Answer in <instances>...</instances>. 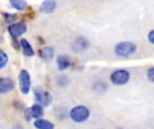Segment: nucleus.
I'll list each match as a JSON object with an SVG mask.
<instances>
[{
    "mask_svg": "<svg viewBox=\"0 0 154 129\" xmlns=\"http://www.w3.org/2000/svg\"><path fill=\"white\" fill-rule=\"evenodd\" d=\"M90 111L86 106L79 105L71 109L69 111V118L75 123H83L89 119Z\"/></svg>",
    "mask_w": 154,
    "mask_h": 129,
    "instance_id": "1",
    "label": "nucleus"
},
{
    "mask_svg": "<svg viewBox=\"0 0 154 129\" xmlns=\"http://www.w3.org/2000/svg\"><path fill=\"white\" fill-rule=\"evenodd\" d=\"M59 84H60L61 86H65L66 84H67V83H68V78L66 77V76H60V78H59Z\"/></svg>",
    "mask_w": 154,
    "mask_h": 129,
    "instance_id": "20",
    "label": "nucleus"
},
{
    "mask_svg": "<svg viewBox=\"0 0 154 129\" xmlns=\"http://www.w3.org/2000/svg\"><path fill=\"white\" fill-rule=\"evenodd\" d=\"M9 2L14 8L19 11H23L27 7L26 0H9Z\"/></svg>",
    "mask_w": 154,
    "mask_h": 129,
    "instance_id": "15",
    "label": "nucleus"
},
{
    "mask_svg": "<svg viewBox=\"0 0 154 129\" xmlns=\"http://www.w3.org/2000/svg\"><path fill=\"white\" fill-rule=\"evenodd\" d=\"M110 80L115 85H125L130 80V74L125 69H119L114 71L110 75Z\"/></svg>",
    "mask_w": 154,
    "mask_h": 129,
    "instance_id": "3",
    "label": "nucleus"
},
{
    "mask_svg": "<svg viewBox=\"0 0 154 129\" xmlns=\"http://www.w3.org/2000/svg\"><path fill=\"white\" fill-rule=\"evenodd\" d=\"M44 116L43 107L40 104H34L24 110V119L26 121H31L32 119H41Z\"/></svg>",
    "mask_w": 154,
    "mask_h": 129,
    "instance_id": "5",
    "label": "nucleus"
},
{
    "mask_svg": "<svg viewBox=\"0 0 154 129\" xmlns=\"http://www.w3.org/2000/svg\"><path fill=\"white\" fill-rule=\"evenodd\" d=\"M57 6L56 0H44L41 4L40 11L42 13H52Z\"/></svg>",
    "mask_w": 154,
    "mask_h": 129,
    "instance_id": "11",
    "label": "nucleus"
},
{
    "mask_svg": "<svg viewBox=\"0 0 154 129\" xmlns=\"http://www.w3.org/2000/svg\"><path fill=\"white\" fill-rule=\"evenodd\" d=\"M20 45L23 48V53L24 56L26 57H32L34 56V50L33 48H32L31 44L28 42L27 40L25 39H22L21 41H20Z\"/></svg>",
    "mask_w": 154,
    "mask_h": 129,
    "instance_id": "14",
    "label": "nucleus"
},
{
    "mask_svg": "<svg viewBox=\"0 0 154 129\" xmlns=\"http://www.w3.org/2000/svg\"><path fill=\"white\" fill-rule=\"evenodd\" d=\"M4 16L5 18V21L6 22H14L15 20V15L14 14H10V13H4Z\"/></svg>",
    "mask_w": 154,
    "mask_h": 129,
    "instance_id": "19",
    "label": "nucleus"
},
{
    "mask_svg": "<svg viewBox=\"0 0 154 129\" xmlns=\"http://www.w3.org/2000/svg\"><path fill=\"white\" fill-rule=\"evenodd\" d=\"M137 49V47L134 43L130 41H121L116 45L115 52L118 57H126L133 55Z\"/></svg>",
    "mask_w": 154,
    "mask_h": 129,
    "instance_id": "2",
    "label": "nucleus"
},
{
    "mask_svg": "<svg viewBox=\"0 0 154 129\" xmlns=\"http://www.w3.org/2000/svg\"><path fill=\"white\" fill-rule=\"evenodd\" d=\"M95 90L98 92H105L106 90V84L103 82H97L94 86Z\"/></svg>",
    "mask_w": 154,
    "mask_h": 129,
    "instance_id": "17",
    "label": "nucleus"
},
{
    "mask_svg": "<svg viewBox=\"0 0 154 129\" xmlns=\"http://www.w3.org/2000/svg\"><path fill=\"white\" fill-rule=\"evenodd\" d=\"M33 126L34 128L37 129H54L55 126L52 122H51L50 120L47 119H37L34 122H33Z\"/></svg>",
    "mask_w": 154,
    "mask_h": 129,
    "instance_id": "12",
    "label": "nucleus"
},
{
    "mask_svg": "<svg viewBox=\"0 0 154 129\" xmlns=\"http://www.w3.org/2000/svg\"><path fill=\"white\" fill-rule=\"evenodd\" d=\"M54 49L53 48L50 47V46H46V47H43L42 48H41L39 50V56L42 59H43L44 61L46 62H49L51 61L53 57H54Z\"/></svg>",
    "mask_w": 154,
    "mask_h": 129,
    "instance_id": "10",
    "label": "nucleus"
},
{
    "mask_svg": "<svg viewBox=\"0 0 154 129\" xmlns=\"http://www.w3.org/2000/svg\"><path fill=\"white\" fill-rule=\"evenodd\" d=\"M35 100L39 102L42 107H48L53 101L51 94L48 92H44L42 88H36L34 90Z\"/></svg>",
    "mask_w": 154,
    "mask_h": 129,
    "instance_id": "6",
    "label": "nucleus"
},
{
    "mask_svg": "<svg viewBox=\"0 0 154 129\" xmlns=\"http://www.w3.org/2000/svg\"><path fill=\"white\" fill-rule=\"evenodd\" d=\"M18 82L21 92L24 95L28 94L31 90V77L27 70L22 69L20 71L18 75Z\"/></svg>",
    "mask_w": 154,
    "mask_h": 129,
    "instance_id": "4",
    "label": "nucleus"
},
{
    "mask_svg": "<svg viewBox=\"0 0 154 129\" xmlns=\"http://www.w3.org/2000/svg\"><path fill=\"white\" fill-rule=\"evenodd\" d=\"M7 62H8V56H7V54L4 50L0 49V69L4 68L6 66Z\"/></svg>",
    "mask_w": 154,
    "mask_h": 129,
    "instance_id": "16",
    "label": "nucleus"
},
{
    "mask_svg": "<svg viewBox=\"0 0 154 129\" xmlns=\"http://www.w3.org/2000/svg\"><path fill=\"white\" fill-rule=\"evenodd\" d=\"M14 88V82L9 77H0V93H6Z\"/></svg>",
    "mask_w": 154,
    "mask_h": 129,
    "instance_id": "9",
    "label": "nucleus"
},
{
    "mask_svg": "<svg viewBox=\"0 0 154 129\" xmlns=\"http://www.w3.org/2000/svg\"><path fill=\"white\" fill-rule=\"evenodd\" d=\"M26 30H27V27L23 22L13 23L8 27V32L13 39H16L20 37L26 31Z\"/></svg>",
    "mask_w": 154,
    "mask_h": 129,
    "instance_id": "7",
    "label": "nucleus"
},
{
    "mask_svg": "<svg viewBox=\"0 0 154 129\" xmlns=\"http://www.w3.org/2000/svg\"><path fill=\"white\" fill-rule=\"evenodd\" d=\"M70 64H71L70 59L67 56L61 55L57 57V65H58V69L60 71L66 70L67 68H69L70 66Z\"/></svg>",
    "mask_w": 154,
    "mask_h": 129,
    "instance_id": "13",
    "label": "nucleus"
},
{
    "mask_svg": "<svg viewBox=\"0 0 154 129\" xmlns=\"http://www.w3.org/2000/svg\"><path fill=\"white\" fill-rule=\"evenodd\" d=\"M148 39H149V41L151 44H153L154 43V31H151L149 35H148Z\"/></svg>",
    "mask_w": 154,
    "mask_h": 129,
    "instance_id": "21",
    "label": "nucleus"
},
{
    "mask_svg": "<svg viewBox=\"0 0 154 129\" xmlns=\"http://www.w3.org/2000/svg\"><path fill=\"white\" fill-rule=\"evenodd\" d=\"M90 46V42L88 40V39H86L85 37H79L75 40L73 45H72V48L75 52H82L87 50Z\"/></svg>",
    "mask_w": 154,
    "mask_h": 129,
    "instance_id": "8",
    "label": "nucleus"
},
{
    "mask_svg": "<svg viewBox=\"0 0 154 129\" xmlns=\"http://www.w3.org/2000/svg\"><path fill=\"white\" fill-rule=\"evenodd\" d=\"M147 77H148V79H149L152 83H153L154 82V67H151V68L148 70V72H147Z\"/></svg>",
    "mask_w": 154,
    "mask_h": 129,
    "instance_id": "18",
    "label": "nucleus"
}]
</instances>
